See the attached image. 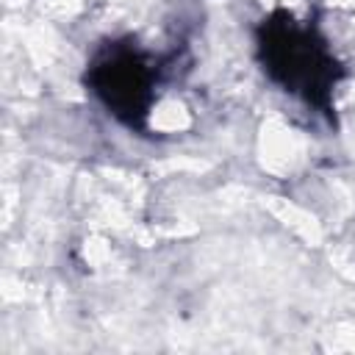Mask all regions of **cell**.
Segmentation results:
<instances>
[{
  "instance_id": "cell-2",
  "label": "cell",
  "mask_w": 355,
  "mask_h": 355,
  "mask_svg": "<svg viewBox=\"0 0 355 355\" xmlns=\"http://www.w3.org/2000/svg\"><path fill=\"white\" fill-rule=\"evenodd\" d=\"M86 83L122 125L141 130L155 100L158 67L130 42H111L92 58Z\"/></svg>"
},
{
  "instance_id": "cell-1",
  "label": "cell",
  "mask_w": 355,
  "mask_h": 355,
  "mask_svg": "<svg viewBox=\"0 0 355 355\" xmlns=\"http://www.w3.org/2000/svg\"><path fill=\"white\" fill-rule=\"evenodd\" d=\"M258 55L263 72L283 86V92L302 97L322 114L330 111L333 86L338 83L341 69L316 28L277 11L258 28Z\"/></svg>"
}]
</instances>
